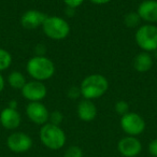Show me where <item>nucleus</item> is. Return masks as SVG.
<instances>
[{"label": "nucleus", "instance_id": "nucleus-20", "mask_svg": "<svg viewBox=\"0 0 157 157\" xmlns=\"http://www.w3.org/2000/svg\"><path fill=\"white\" fill-rule=\"evenodd\" d=\"M114 108H115L116 113H117L118 115H121V116L125 115V114H127L128 112H130V111H129V105L125 100L117 101V102L115 103V107H114Z\"/></svg>", "mask_w": 157, "mask_h": 157}, {"label": "nucleus", "instance_id": "nucleus-5", "mask_svg": "<svg viewBox=\"0 0 157 157\" xmlns=\"http://www.w3.org/2000/svg\"><path fill=\"white\" fill-rule=\"evenodd\" d=\"M137 45L144 52L157 51V26L155 25H142L138 28L135 36Z\"/></svg>", "mask_w": 157, "mask_h": 157}, {"label": "nucleus", "instance_id": "nucleus-16", "mask_svg": "<svg viewBox=\"0 0 157 157\" xmlns=\"http://www.w3.org/2000/svg\"><path fill=\"white\" fill-rule=\"evenodd\" d=\"M8 83L14 90H21L25 86L26 82V78L25 75L20 71H13L9 74L8 76Z\"/></svg>", "mask_w": 157, "mask_h": 157}, {"label": "nucleus", "instance_id": "nucleus-15", "mask_svg": "<svg viewBox=\"0 0 157 157\" xmlns=\"http://www.w3.org/2000/svg\"><path fill=\"white\" fill-rule=\"evenodd\" d=\"M153 67V58L147 52H141L133 59V68L138 72H147Z\"/></svg>", "mask_w": 157, "mask_h": 157}, {"label": "nucleus", "instance_id": "nucleus-23", "mask_svg": "<svg viewBox=\"0 0 157 157\" xmlns=\"http://www.w3.org/2000/svg\"><path fill=\"white\" fill-rule=\"evenodd\" d=\"M148 153L151 156L157 157V139H153L152 141L148 143Z\"/></svg>", "mask_w": 157, "mask_h": 157}, {"label": "nucleus", "instance_id": "nucleus-7", "mask_svg": "<svg viewBox=\"0 0 157 157\" xmlns=\"http://www.w3.org/2000/svg\"><path fill=\"white\" fill-rule=\"evenodd\" d=\"M7 146L11 152L15 154L26 153L33 147V139L29 135L22 131H15L7 138Z\"/></svg>", "mask_w": 157, "mask_h": 157}, {"label": "nucleus", "instance_id": "nucleus-3", "mask_svg": "<svg viewBox=\"0 0 157 157\" xmlns=\"http://www.w3.org/2000/svg\"><path fill=\"white\" fill-rule=\"evenodd\" d=\"M28 74L36 81H46L55 73V65L50 58L42 55L31 57L26 66Z\"/></svg>", "mask_w": 157, "mask_h": 157}, {"label": "nucleus", "instance_id": "nucleus-14", "mask_svg": "<svg viewBox=\"0 0 157 157\" xmlns=\"http://www.w3.org/2000/svg\"><path fill=\"white\" fill-rule=\"evenodd\" d=\"M76 113L80 120L83 122H92L97 116V107L92 100L83 99L78 102Z\"/></svg>", "mask_w": 157, "mask_h": 157}, {"label": "nucleus", "instance_id": "nucleus-19", "mask_svg": "<svg viewBox=\"0 0 157 157\" xmlns=\"http://www.w3.org/2000/svg\"><path fill=\"white\" fill-rule=\"evenodd\" d=\"M63 157H83V151L80 146L71 145L65 151Z\"/></svg>", "mask_w": 157, "mask_h": 157}, {"label": "nucleus", "instance_id": "nucleus-24", "mask_svg": "<svg viewBox=\"0 0 157 157\" xmlns=\"http://www.w3.org/2000/svg\"><path fill=\"white\" fill-rule=\"evenodd\" d=\"M92 3H95V5H105V3H109L111 0H90Z\"/></svg>", "mask_w": 157, "mask_h": 157}, {"label": "nucleus", "instance_id": "nucleus-8", "mask_svg": "<svg viewBox=\"0 0 157 157\" xmlns=\"http://www.w3.org/2000/svg\"><path fill=\"white\" fill-rule=\"evenodd\" d=\"M117 151L123 157H137L142 152V143L137 137L126 136L117 142Z\"/></svg>", "mask_w": 157, "mask_h": 157}, {"label": "nucleus", "instance_id": "nucleus-13", "mask_svg": "<svg viewBox=\"0 0 157 157\" xmlns=\"http://www.w3.org/2000/svg\"><path fill=\"white\" fill-rule=\"evenodd\" d=\"M137 13L141 20L148 24L157 23V0H144L139 5Z\"/></svg>", "mask_w": 157, "mask_h": 157}, {"label": "nucleus", "instance_id": "nucleus-11", "mask_svg": "<svg viewBox=\"0 0 157 157\" xmlns=\"http://www.w3.org/2000/svg\"><path fill=\"white\" fill-rule=\"evenodd\" d=\"M48 15L38 10H28L21 17V24L26 29H36L42 27Z\"/></svg>", "mask_w": 157, "mask_h": 157}, {"label": "nucleus", "instance_id": "nucleus-17", "mask_svg": "<svg viewBox=\"0 0 157 157\" xmlns=\"http://www.w3.org/2000/svg\"><path fill=\"white\" fill-rule=\"evenodd\" d=\"M12 63V56L7 50L0 48V71L7 70Z\"/></svg>", "mask_w": 157, "mask_h": 157}, {"label": "nucleus", "instance_id": "nucleus-10", "mask_svg": "<svg viewBox=\"0 0 157 157\" xmlns=\"http://www.w3.org/2000/svg\"><path fill=\"white\" fill-rule=\"evenodd\" d=\"M48 94L46 86L40 81H30L27 82L25 86L22 88V95L25 99H27L30 102H36V101H41L42 99L45 98Z\"/></svg>", "mask_w": 157, "mask_h": 157}, {"label": "nucleus", "instance_id": "nucleus-6", "mask_svg": "<svg viewBox=\"0 0 157 157\" xmlns=\"http://www.w3.org/2000/svg\"><path fill=\"white\" fill-rule=\"evenodd\" d=\"M121 128L127 136L137 137L145 130V121L135 112H128L121 117Z\"/></svg>", "mask_w": 157, "mask_h": 157}, {"label": "nucleus", "instance_id": "nucleus-12", "mask_svg": "<svg viewBox=\"0 0 157 157\" xmlns=\"http://www.w3.org/2000/svg\"><path fill=\"white\" fill-rule=\"evenodd\" d=\"M21 122H22V117L20 112L16 109L7 107L0 113V124L8 130H15L20 127Z\"/></svg>", "mask_w": 157, "mask_h": 157}, {"label": "nucleus", "instance_id": "nucleus-25", "mask_svg": "<svg viewBox=\"0 0 157 157\" xmlns=\"http://www.w3.org/2000/svg\"><path fill=\"white\" fill-rule=\"evenodd\" d=\"M5 85H6L5 78H3V76L1 75V73H0V93L3 90V88H5Z\"/></svg>", "mask_w": 157, "mask_h": 157}, {"label": "nucleus", "instance_id": "nucleus-2", "mask_svg": "<svg viewBox=\"0 0 157 157\" xmlns=\"http://www.w3.org/2000/svg\"><path fill=\"white\" fill-rule=\"evenodd\" d=\"M39 138L41 143L46 148L52 151H58L63 148L67 141L66 133L61 127L51 123L42 125L40 128Z\"/></svg>", "mask_w": 157, "mask_h": 157}, {"label": "nucleus", "instance_id": "nucleus-4", "mask_svg": "<svg viewBox=\"0 0 157 157\" xmlns=\"http://www.w3.org/2000/svg\"><path fill=\"white\" fill-rule=\"evenodd\" d=\"M46 37L53 40H63L70 33V26L68 22L59 16H48L42 25Z\"/></svg>", "mask_w": 157, "mask_h": 157}, {"label": "nucleus", "instance_id": "nucleus-18", "mask_svg": "<svg viewBox=\"0 0 157 157\" xmlns=\"http://www.w3.org/2000/svg\"><path fill=\"white\" fill-rule=\"evenodd\" d=\"M140 20L141 18L139 17L137 12H131V13H128L125 15L124 17V23L127 27H130V28H133V27H137L140 23Z\"/></svg>", "mask_w": 157, "mask_h": 157}, {"label": "nucleus", "instance_id": "nucleus-22", "mask_svg": "<svg viewBox=\"0 0 157 157\" xmlns=\"http://www.w3.org/2000/svg\"><path fill=\"white\" fill-rule=\"evenodd\" d=\"M63 1L67 6V8L70 9H76L84 2V0H63Z\"/></svg>", "mask_w": 157, "mask_h": 157}, {"label": "nucleus", "instance_id": "nucleus-1", "mask_svg": "<svg viewBox=\"0 0 157 157\" xmlns=\"http://www.w3.org/2000/svg\"><path fill=\"white\" fill-rule=\"evenodd\" d=\"M109 88V82L107 78L102 74L95 73L87 75L81 83L80 93L84 99L93 100V99L100 98L107 93Z\"/></svg>", "mask_w": 157, "mask_h": 157}, {"label": "nucleus", "instance_id": "nucleus-9", "mask_svg": "<svg viewBox=\"0 0 157 157\" xmlns=\"http://www.w3.org/2000/svg\"><path fill=\"white\" fill-rule=\"evenodd\" d=\"M26 114L30 122H33L36 125L42 126V125L48 123L50 112H48V108L40 101L29 102L26 107Z\"/></svg>", "mask_w": 157, "mask_h": 157}, {"label": "nucleus", "instance_id": "nucleus-21", "mask_svg": "<svg viewBox=\"0 0 157 157\" xmlns=\"http://www.w3.org/2000/svg\"><path fill=\"white\" fill-rule=\"evenodd\" d=\"M63 114H61L59 111H54V112H52V113H50L48 123L59 126V125L63 123Z\"/></svg>", "mask_w": 157, "mask_h": 157}]
</instances>
